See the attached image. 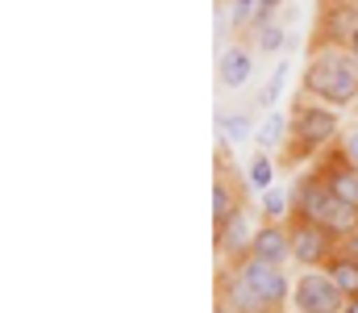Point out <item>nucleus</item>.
I'll return each instance as SVG.
<instances>
[{
    "mask_svg": "<svg viewBox=\"0 0 358 313\" xmlns=\"http://www.w3.org/2000/svg\"><path fill=\"white\" fill-rule=\"evenodd\" d=\"M213 313H234V309H225V305H217V309H213Z\"/></svg>",
    "mask_w": 358,
    "mask_h": 313,
    "instance_id": "nucleus-27",
    "label": "nucleus"
},
{
    "mask_svg": "<svg viewBox=\"0 0 358 313\" xmlns=\"http://www.w3.org/2000/svg\"><path fill=\"white\" fill-rule=\"evenodd\" d=\"M342 313H358V297H350V301H346V309Z\"/></svg>",
    "mask_w": 358,
    "mask_h": 313,
    "instance_id": "nucleus-26",
    "label": "nucleus"
},
{
    "mask_svg": "<svg viewBox=\"0 0 358 313\" xmlns=\"http://www.w3.org/2000/svg\"><path fill=\"white\" fill-rule=\"evenodd\" d=\"M250 259H263V263H275V267L292 263V225L287 221H259Z\"/></svg>",
    "mask_w": 358,
    "mask_h": 313,
    "instance_id": "nucleus-10",
    "label": "nucleus"
},
{
    "mask_svg": "<svg viewBox=\"0 0 358 313\" xmlns=\"http://www.w3.org/2000/svg\"><path fill=\"white\" fill-rule=\"evenodd\" d=\"M263 221H292V193L267 188L263 193Z\"/></svg>",
    "mask_w": 358,
    "mask_h": 313,
    "instance_id": "nucleus-17",
    "label": "nucleus"
},
{
    "mask_svg": "<svg viewBox=\"0 0 358 313\" xmlns=\"http://www.w3.org/2000/svg\"><path fill=\"white\" fill-rule=\"evenodd\" d=\"M259 17V0H229V21L234 29H250Z\"/></svg>",
    "mask_w": 358,
    "mask_h": 313,
    "instance_id": "nucleus-19",
    "label": "nucleus"
},
{
    "mask_svg": "<svg viewBox=\"0 0 358 313\" xmlns=\"http://www.w3.org/2000/svg\"><path fill=\"white\" fill-rule=\"evenodd\" d=\"M317 172L325 176V184H329V193L342 201V205L358 209V167L346 159V151L342 146H329L325 155H321V163H317Z\"/></svg>",
    "mask_w": 358,
    "mask_h": 313,
    "instance_id": "nucleus-9",
    "label": "nucleus"
},
{
    "mask_svg": "<svg viewBox=\"0 0 358 313\" xmlns=\"http://www.w3.org/2000/svg\"><path fill=\"white\" fill-rule=\"evenodd\" d=\"M255 76V46H225L217 59V84L221 88H242Z\"/></svg>",
    "mask_w": 358,
    "mask_h": 313,
    "instance_id": "nucleus-11",
    "label": "nucleus"
},
{
    "mask_svg": "<svg viewBox=\"0 0 358 313\" xmlns=\"http://www.w3.org/2000/svg\"><path fill=\"white\" fill-rule=\"evenodd\" d=\"M292 225V263H300L304 272L329 267V259L342 251V238H334L325 225L313 221H287Z\"/></svg>",
    "mask_w": 358,
    "mask_h": 313,
    "instance_id": "nucleus-4",
    "label": "nucleus"
},
{
    "mask_svg": "<svg viewBox=\"0 0 358 313\" xmlns=\"http://www.w3.org/2000/svg\"><path fill=\"white\" fill-rule=\"evenodd\" d=\"M242 209V197H238V188L229 184V176H217V184H213V225H221L225 217H234Z\"/></svg>",
    "mask_w": 358,
    "mask_h": 313,
    "instance_id": "nucleus-14",
    "label": "nucleus"
},
{
    "mask_svg": "<svg viewBox=\"0 0 358 313\" xmlns=\"http://www.w3.org/2000/svg\"><path fill=\"white\" fill-rule=\"evenodd\" d=\"M325 8H358V0H325Z\"/></svg>",
    "mask_w": 358,
    "mask_h": 313,
    "instance_id": "nucleus-24",
    "label": "nucleus"
},
{
    "mask_svg": "<svg viewBox=\"0 0 358 313\" xmlns=\"http://www.w3.org/2000/svg\"><path fill=\"white\" fill-rule=\"evenodd\" d=\"M346 50H350V55L358 59V29H355V38H350V46H346Z\"/></svg>",
    "mask_w": 358,
    "mask_h": 313,
    "instance_id": "nucleus-25",
    "label": "nucleus"
},
{
    "mask_svg": "<svg viewBox=\"0 0 358 313\" xmlns=\"http://www.w3.org/2000/svg\"><path fill=\"white\" fill-rule=\"evenodd\" d=\"M238 272L263 293V301H267L275 313H283V305H292V284L296 280H287V272L283 267H275V263H263V259H242L238 263Z\"/></svg>",
    "mask_w": 358,
    "mask_h": 313,
    "instance_id": "nucleus-6",
    "label": "nucleus"
},
{
    "mask_svg": "<svg viewBox=\"0 0 358 313\" xmlns=\"http://www.w3.org/2000/svg\"><path fill=\"white\" fill-rule=\"evenodd\" d=\"M342 255H350V259H358V230L350 234V238H342Z\"/></svg>",
    "mask_w": 358,
    "mask_h": 313,
    "instance_id": "nucleus-23",
    "label": "nucleus"
},
{
    "mask_svg": "<svg viewBox=\"0 0 358 313\" xmlns=\"http://www.w3.org/2000/svg\"><path fill=\"white\" fill-rule=\"evenodd\" d=\"M217 230V255L229 263V267H238L242 259H250V246H255V230L259 225H250V209L242 205L234 217H225L221 225H213Z\"/></svg>",
    "mask_w": 358,
    "mask_h": 313,
    "instance_id": "nucleus-7",
    "label": "nucleus"
},
{
    "mask_svg": "<svg viewBox=\"0 0 358 313\" xmlns=\"http://www.w3.org/2000/svg\"><path fill=\"white\" fill-rule=\"evenodd\" d=\"M338 146L346 151V159H350V163L358 167V125H355V130H346V134H342V142H338Z\"/></svg>",
    "mask_w": 358,
    "mask_h": 313,
    "instance_id": "nucleus-22",
    "label": "nucleus"
},
{
    "mask_svg": "<svg viewBox=\"0 0 358 313\" xmlns=\"http://www.w3.org/2000/svg\"><path fill=\"white\" fill-rule=\"evenodd\" d=\"M271 176H275V167H271V159H267V155H255V159H250V184L267 193V188H271Z\"/></svg>",
    "mask_w": 358,
    "mask_h": 313,
    "instance_id": "nucleus-21",
    "label": "nucleus"
},
{
    "mask_svg": "<svg viewBox=\"0 0 358 313\" xmlns=\"http://www.w3.org/2000/svg\"><path fill=\"white\" fill-rule=\"evenodd\" d=\"M325 272H329V276H334V284L346 293V301L358 297V259H350V255H342V251H338V255L329 259V267H325Z\"/></svg>",
    "mask_w": 358,
    "mask_h": 313,
    "instance_id": "nucleus-15",
    "label": "nucleus"
},
{
    "mask_svg": "<svg viewBox=\"0 0 358 313\" xmlns=\"http://www.w3.org/2000/svg\"><path fill=\"white\" fill-rule=\"evenodd\" d=\"M287 117H292V134H287L292 159H304V155H317V151H329L342 142V117L329 104L300 101Z\"/></svg>",
    "mask_w": 358,
    "mask_h": 313,
    "instance_id": "nucleus-2",
    "label": "nucleus"
},
{
    "mask_svg": "<svg viewBox=\"0 0 358 313\" xmlns=\"http://www.w3.org/2000/svg\"><path fill=\"white\" fill-rule=\"evenodd\" d=\"M292 309L296 313H342L346 309V293L334 284V276L325 267L300 272L296 284H292Z\"/></svg>",
    "mask_w": 358,
    "mask_h": 313,
    "instance_id": "nucleus-3",
    "label": "nucleus"
},
{
    "mask_svg": "<svg viewBox=\"0 0 358 313\" xmlns=\"http://www.w3.org/2000/svg\"><path fill=\"white\" fill-rule=\"evenodd\" d=\"M287 134H292V117H283V113H267V121L259 125L255 142H259L263 151H275V146L287 142Z\"/></svg>",
    "mask_w": 358,
    "mask_h": 313,
    "instance_id": "nucleus-16",
    "label": "nucleus"
},
{
    "mask_svg": "<svg viewBox=\"0 0 358 313\" xmlns=\"http://www.w3.org/2000/svg\"><path fill=\"white\" fill-rule=\"evenodd\" d=\"M217 134L225 138V142H246L250 134H255V109H221L217 113Z\"/></svg>",
    "mask_w": 358,
    "mask_h": 313,
    "instance_id": "nucleus-13",
    "label": "nucleus"
},
{
    "mask_svg": "<svg viewBox=\"0 0 358 313\" xmlns=\"http://www.w3.org/2000/svg\"><path fill=\"white\" fill-rule=\"evenodd\" d=\"M217 305H225V309L234 313H275L263 301V293L238 272V267H225L221 276H217Z\"/></svg>",
    "mask_w": 358,
    "mask_h": 313,
    "instance_id": "nucleus-8",
    "label": "nucleus"
},
{
    "mask_svg": "<svg viewBox=\"0 0 358 313\" xmlns=\"http://www.w3.org/2000/svg\"><path fill=\"white\" fill-rule=\"evenodd\" d=\"M338 205V197L329 193V184H325V176L313 167V172H304L300 180H296V188H292V221H313V225H325V217L334 213Z\"/></svg>",
    "mask_w": 358,
    "mask_h": 313,
    "instance_id": "nucleus-5",
    "label": "nucleus"
},
{
    "mask_svg": "<svg viewBox=\"0 0 358 313\" xmlns=\"http://www.w3.org/2000/svg\"><path fill=\"white\" fill-rule=\"evenodd\" d=\"M304 97L329 109H350L358 101V59L342 46H317L304 67Z\"/></svg>",
    "mask_w": 358,
    "mask_h": 313,
    "instance_id": "nucleus-1",
    "label": "nucleus"
},
{
    "mask_svg": "<svg viewBox=\"0 0 358 313\" xmlns=\"http://www.w3.org/2000/svg\"><path fill=\"white\" fill-rule=\"evenodd\" d=\"M358 29V8H325L321 17V46H350Z\"/></svg>",
    "mask_w": 358,
    "mask_h": 313,
    "instance_id": "nucleus-12",
    "label": "nucleus"
},
{
    "mask_svg": "<svg viewBox=\"0 0 358 313\" xmlns=\"http://www.w3.org/2000/svg\"><path fill=\"white\" fill-rule=\"evenodd\" d=\"M250 38H255V50H283V42H287V34L279 25H271V21H255Z\"/></svg>",
    "mask_w": 358,
    "mask_h": 313,
    "instance_id": "nucleus-18",
    "label": "nucleus"
},
{
    "mask_svg": "<svg viewBox=\"0 0 358 313\" xmlns=\"http://www.w3.org/2000/svg\"><path fill=\"white\" fill-rule=\"evenodd\" d=\"M283 80H287V63H279V67L271 71L267 88H263V97H259V104H263V109H271V104L279 101V92H283Z\"/></svg>",
    "mask_w": 358,
    "mask_h": 313,
    "instance_id": "nucleus-20",
    "label": "nucleus"
}]
</instances>
